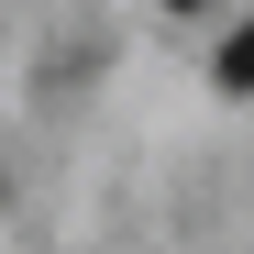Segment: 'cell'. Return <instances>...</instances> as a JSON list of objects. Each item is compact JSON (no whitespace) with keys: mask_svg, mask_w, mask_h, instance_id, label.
<instances>
[{"mask_svg":"<svg viewBox=\"0 0 254 254\" xmlns=\"http://www.w3.org/2000/svg\"><path fill=\"white\" fill-rule=\"evenodd\" d=\"M177 11H199V0H177Z\"/></svg>","mask_w":254,"mask_h":254,"instance_id":"2","label":"cell"},{"mask_svg":"<svg viewBox=\"0 0 254 254\" xmlns=\"http://www.w3.org/2000/svg\"><path fill=\"white\" fill-rule=\"evenodd\" d=\"M221 89H232V100H254V22L221 45Z\"/></svg>","mask_w":254,"mask_h":254,"instance_id":"1","label":"cell"}]
</instances>
